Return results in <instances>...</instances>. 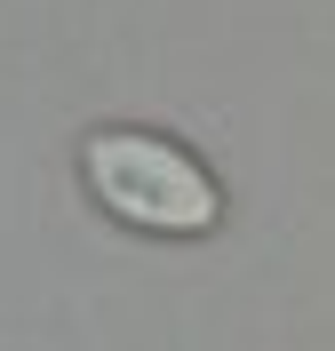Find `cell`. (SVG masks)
I'll list each match as a JSON object with an SVG mask.
<instances>
[{"instance_id":"6da1fadb","label":"cell","mask_w":335,"mask_h":351,"mask_svg":"<svg viewBox=\"0 0 335 351\" xmlns=\"http://www.w3.org/2000/svg\"><path fill=\"white\" fill-rule=\"evenodd\" d=\"M80 184L112 223L152 232V240H208L223 223L216 168L160 128H96L80 144Z\"/></svg>"}]
</instances>
